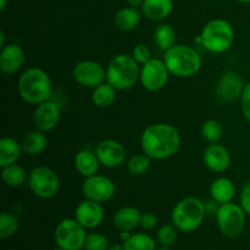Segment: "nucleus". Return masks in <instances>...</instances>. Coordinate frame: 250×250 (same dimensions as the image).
<instances>
[{
  "instance_id": "1",
  "label": "nucleus",
  "mask_w": 250,
  "mask_h": 250,
  "mask_svg": "<svg viewBox=\"0 0 250 250\" xmlns=\"http://www.w3.org/2000/svg\"><path fill=\"white\" fill-rule=\"evenodd\" d=\"M182 138L176 127L170 124H154L146 127L141 136V148L151 160H165L176 155Z\"/></svg>"
},
{
  "instance_id": "2",
  "label": "nucleus",
  "mask_w": 250,
  "mask_h": 250,
  "mask_svg": "<svg viewBox=\"0 0 250 250\" xmlns=\"http://www.w3.org/2000/svg\"><path fill=\"white\" fill-rule=\"evenodd\" d=\"M17 92L28 104L38 105L46 102L53 94V83L48 73L39 67L24 71L17 81Z\"/></svg>"
},
{
  "instance_id": "3",
  "label": "nucleus",
  "mask_w": 250,
  "mask_h": 250,
  "mask_svg": "<svg viewBox=\"0 0 250 250\" xmlns=\"http://www.w3.org/2000/svg\"><path fill=\"white\" fill-rule=\"evenodd\" d=\"M164 62L171 75L180 78L195 76L202 68V56L194 48L185 44H176L164 51Z\"/></svg>"
},
{
  "instance_id": "4",
  "label": "nucleus",
  "mask_w": 250,
  "mask_h": 250,
  "mask_svg": "<svg viewBox=\"0 0 250 250\" xmlns=\"http://www.w3.org/2000/svg\"><path fill=\"white\" fill-rule=\"evenodd\" d=\"M141 77V66L129 54L114 56L106 67V82L116 90H126L136 85Z\"/></svg>"
},
{
  "instance_id": "5",
  "label": "nucleus",
  "mask_w": 250,
  "mask_h": 250,
  "mask_svg": "<svg viewBox=\"0 0 250 250\" xmlns=\"http://www.w3.org/2000/svg\"><path fill=\"white\" fill-rule=\"evenodd\" d=\"M207 216L204 202L195 197L181 199L171 211V221L183 233H190L200 227Z\"/></svg>"
},
{
  "instance_id": "6",
  "label": "nucleus",
  "mask_w": 250,
  "mask_h": 250,
  "mask_svg": "<svg viewBox=\"0 0 250 250\" xmlns=\"http://www.w3.org/2000/svg\"><path fill=\"white\" fill-rule=\"evenodd\" d=\"M234 37V29L229 21L215 19L205 24L198 42L209 53L222 54L233 45Z\"/></svg>"
},
{
  "instance_id": "7",
  "label": "nucleus",
  "mask_w": 250,
  "mask_h": 250,
  "mask_svg": "<svg viewBox=\"0 0 250 250\" xmlns=\"http://www.w3.org/2000/svg\"><path fill=\"white\" fill-rule=\"evenodd\" d=\"M216 221L221 233L226 238L233 239L243 233L247 224V214L241 204L229 202L220 205Z\"/></svg>"
},
{
  "instance_id": "8",
  "label": "nucleus",
  "mask_w": 250,
  "mask_h": 250,
  "mask_svg": "<svg viewBox=\"0 0 250 250\" xmlns=\"http://www.w3.org/2000/svg\"><path fill=\"white\" fill-rule=\"evenodd\" d=\"M87 236V229L76 219H63L54 231L55 244L65 250H83Z\"/></svg>"
},
{
  "instance_id": "9",
  "label": "nucleus",
  "mask_w": 250,
  "mask_h": 250,
  "mask_svg": "<svg viewBox=\"0 0 250 250\" xmlns=\"http://www.w3.org/2000/svg\"><path fill=\"white\" fill-rule=\"evenodd\" d=\"M28 186L36 197L41 199H51L60 189V178L53 168L38 166L29 172Z\"/></svg>"
},
{
  "instance_id": "10",
  "label": "nucleus",
  "mask_w": 250,
  "mask_h": 250,
  "mask_svg": "<svg viewBox=\"0 0 250 250\" xmlns=\"http://www.w3.org/2000/svg\"><path fill=\"white\" fill-rule=\"evenodd\" d=\"M170 75V71L164 60L153 58L141 66L139 82L142 87L148 92H160L167 84Z\"/></svg>"
},
{
  "instance_id": "11",
  "label": "nucleus",
  "mask_w": 250,
  "mask_h": 250,
  "mask_svg": "<svg viewBox=\"0 0 250 250\" xmlns=\"http://www.w3.org/2000/svg\"><path fill=\"white\" fill-rule=\"evenodd\" d=\"M72 77L82 87L94 89L106 82V68L92 60L80 61L73 67Z\"/></svg>"
},
{
  "instance_id": "12",
  "label": "nucleus",
  "mask_w": 250,
  "mask_h": 250,
  "mask_svg": "<svg viewBox=\"0 0 250 250\" xmlns=\"http://www.w3.org/2000/svg\"><path fill=\"white\" fill-rule=\"evenodd\" d=\"M116 187L109 177L103 175H94L85 178L82 185V193L85 199L103 204L114 198Z\"/></svg>"
},
{
  "instance_id": "13",
  "label": "nucleus",
  "mask_w": 250,
  "mask_h": 250,
  "mask_svg": "<svg viewBox=\"0 0 250 250\" xmlns=\"http://www.w3.org/2000/svg\"><path fill=\"white\" fill-rule=\"evenodd\" d=\"M95 154L100 164L105 167L115 168L126 161L127 153L125 146L115 139H104L95 148Z\"/></svg>"
},
{
  "instance_id": "14",
  "label": "nucleus",
  "mask_w": 250,
  "mask_h": 250,
  "mask_svg": "<svg viewBox=\"0 0 250 250\" xmlns=\"http://www.w3.org/2000/svg\"><path fill=\"white\" fill-rule=\"evenodd\" d=\"M246 84L239 76V73L234 71H226L222 73L216 85V95L220 100L226 103L236 102L241 99Z\"/></svg>"
},
{
  "instance_id": "15",
  "label": "nucleus",
  "mask_w": 250,
  "mask_h": 250,
  "mask_svg": "<svg viewBox=\"0 0 250 250\" xmlns=\"http://www.w3.org/2000/svg\"><path fill=\"white\" fill-rule=\"evenodd\" d=\"M61 111L58 103L49 99L36 106L33 112V122L37 129L42 132H49L58 126L60 121Z\"/></svg>"
},
{
  "instance_id": "16",
  "label": "nucleus",
  "mask_w": 250,
  "mask_h": 250,
  "mask_svg": "<svg viewBox=\"0 0 250 250\" xmlns=\"http://www.w3.org/2000/svg\"><path fill=\"white\" fill-rule=\"evenodd\" d=\"M104 209L102 204L85 199L77 205L75 210V219L87 229H94L104 221Z\"/></svg>"
},
{
  "instance_id": "17",
  "label": "nucleus",
  "mask_w": 250,
  "mask_h": 250,
  "mask_svg": "<svg viewBox=\"0 0 250 250\" xmlns=\"http://www.w3.org/2000/svg\"><path fill=\"white\" fill-rule=\"evenodd\" d=\"M203 161L210 171L221 173L229 167L231 155L222 144L210 143L203 153Z\"/></svg>"
},
{
  "instance_id": "18",
  "label": "nucleus",
  "mask_w": 250,
  "mask_h": 250,
  "mask_svg": "<svg viewBox=\"0 0 250 250\" xmlns=\"http://www.w3.org/2000/svg\"><path fill=\"white\" fill-rule=\"evenodd\" d=\"M24 62V51L17 44H7L0 51V70L6 75L16 73Z\"/></svg>"
},
{
  "instance_id": "19",
  "label": "nucleus",
  "mask_w": 250,
  "mask_h": 250,
  "mask_svg": "<svg viewBox=\"0 0 250 250\" xmlns=\"http://www.w3.org/2000/svg\"><path fill=\"white\" fill-rule=\"evenodd\" d=\"M73 165H75L76 171H77L81 176L88 178L97 175L102 164H100L95 151L83 149V150H80L76 154L75 160H73Z\"/></svg>"
},
{
  "instance_id": "20",
  "label": "nucleus",
  "mask_w": 250,
  "mask_h": 250,
  "mask_svg": "<svg viewBox=\"0 0 250 250\" xmlns=\"http://www.w3.org/2000/svg\"><path fill=\"white\" fill-rule=\"evenodd\" d=\"M173 0H144L141 11L150 21H163L171 15Z\"/></svg>"
},
{
  "instance_id": "21",
  "label": "nucleus",
  "mask_w": 250,
  "mask_h": 250,
  "mask_svg": "<svg viewBox=\"0 0 250 250\" xmlns=\"http://www.w3.org/2000/svg\"><path fill=\"white\" fill-rule=\"evenodd\" d=\"M142 212L134 207H124L117 210L114 215V226L121 231H133L137 226L141 225Z\"/></svg>"
},
{
  "instance_id": "22",
  "label": "nucleus",
  "mask_w": 250,
  "mask_h": 250,
  "mask_svg": "<svg viewBox=\"0 0 250 250\" xmlns=\"http://www.w3.org/2000/svg\"><path fill=\"white\" fill-rule=\"evenodd\" d=\"M210 195L211 199L221 204L233 202L236 195V186L233 181L229 177H219L210 186Z\"/></svg>"
},
{
  "instance_id": "23",
  "label": "nucleus",
  "mask_w": 250,
  "mask_h": 250,
  "mask_svg": "<svg viewBox=\"0 0 250 250\" xmlns=\"http://www.w3.org/2000/svg\"><path fill=\"white\" fill-rule=\"evenodd\" d=\"M142 11L132 6L120 9L114 16V26L121 32H131L137 28L142 19Z\"/></svg>"
},
{
  "instance_id": "24",
  "label": "nucleus",
  "mask_w": 250,
  "mask_h": 250,
  "mask_svg": "<svg viewBox=\"0 0 250 250\" xmlns=\"http://www.w3.org/2000/svg\"><path fill=\"white\" fill-rule=\"evenodd\" d=\"M49 139L46 137L45 132H42L39 129L28 132L23 136L21 141L22 151L27 155H39L48 148Z\"/></svg>"
},
{
  "instance_id": "25",
  "label": "nucleus",
  "mask_w": 250,
  "mask_h": 250,
  "mask_svg": "<svg viewBox=\"0 0 250 250\" xmlns=\"http://www.w3.org/2000/svg\"><path fill=\"white\" fill-rule=\"evenodd\" d=\"M21 143L11 137H4L0 141V166L5 167L11 164H16L21 158Z\"/></svg>"
},
{
  "instance_id": "26",
  "label": "nucleus",
  "mask_w": 250,
  "mask_h": 250,
  "mask_svg": "<svg viewBox=\"0 0 250 250\" xmlns=\"http://www.w3.org/2000/svg\"><path fill=\"white\" fill-rule=\"evenodd\" d=\"M28 175L27 171L19 164H11L5 167H1V177L7 187H20L28 182Z\"/></svg>"
},
{
  "instance_id": "27",
  "label": "nucleus",
  "mask_w": 250,
  "mask_h": 250,
  "mask_svg": "<svg viewBox=\"0 0 250 250\" xmlns=\"http://www.w3.org/2000/svg\"><path fill=\"white\" fill-rule=\"evenodd\" d=\"M116 92L117 90L111 84L104 82L93 89L92 100L94 105H97L98 107L105 109V107L111 106L115 103V100H116Z\"/></svg>"
},
{
  "instance_id": "28",
  "label": "nucleus",
  "mask_w": 250,
  "mask_h": 250,
  "mask_svg": "<svg viewBox=\"0 0 250 250\" xmlns=\"http://www.w3.org/2000/svg\"><path fill=\"white\" fill-rule=\"evenodd\" d=\"M176 38H177V33L175 28L168 23L160 24L154 32V42L164 51L176 45Z\"/></svg>"
},
{
  "instance_id": "29",
  "label": "nucleus",
  "mask_w": 250,
  "mask_h": 250,
  "mask_svg": "<svg viewBox=\"0 0 250 250\" xmlns=\"http://www.w3.org/2000/svg\"><path fill=\"white\" fill-rule=\"evenodd\" d=\"M125 250H156V242L146 233H134L124 242Z\"/></svg>"
},
{
  "instance_id": "30",
  "label": "nucleus",
  "mask_w": 250,
  "mask_h": 250,
  "mask_svg": "<svg viewBox=\"0 0 250 250\" xmlns=\"http://www.w3.org/2000/svg\"><path fill=\"white\" fill-rule=\"evenodd\" d=\"M203 138L209 143H219L224 136V126L217 120H207L200 129Z\"/></svg>"
},
{
  "instance_id": "31",
  "label": "nucleus",
  "mask_w": 250,
  "mask_h": 250,
  "mask_svg": "<svg viewBox=\"0 0 250 250\" xmlns=\"http://www.w3.org/2000/svg\"><path fill=\"white\" fill-rule=\"evenodd\" d=\"M151 164V159L146 154H134L127 161V168L129 173L133 176H142L149 170Z\"/></svg>"
},
{
  "instance_id": "32",
  "label": "nucleus",
  "mask_w": 250,
  "mask_h": 250,
  "mask_svg": "<svg viewBox=\"0 0 250 250\" xmlns=\"http://www.w3.org/2000/svg\"><path fill=\"white\" fill-rule=\"evenodd\" d=\"M19 229V220L11 212H2L0 215V238L7 239L14 236Z\"/></svg>"
},
{
  "instance_id": "33",
  "label": "nucleus",
  "mask_w": 250,
  "mask_h": 250,
  "mask_svg": "<svg viewBox=\"0 0 250 250\" xmlns=\"http://www.w3.org/2000/svg\"><path fill=\"white\" fill-rule=\"evenodd\" d=\"M178 237V229L173 224H165L159 227L156 232V239L163 247H171L176 243Z\"/></svg>"
},
{
  "instance_id": "34",
  "label": "nucleus",
  "mask_w": 250,
  "mask_h": 250,
  "mask_svg": "<svg viewBox=\"0 0 250 250\" xmlns=\"http://www.w3.org/2000/svg\"><path fill=\"white\" fill-rule=\"evenodd\" d=\"M109 249V241L106 237L98 232L88 233L85 239L84 250H107Z\"/></svg>"
},
{
  "instance_id": "35",
  "label": "nucleus",
  "mask_w": 250,
  "mask_h": 250,
  "mask_svg": "<svg viewBox=\"0 0 250 250\" xmlns=\"http://www.w3.org/2000/svg\"><path fill=\"white\" fill-rule=\"evenodd\" d=\"M132 56L134 58V60L139 63V65H144L146 62H148L151 58V50L146 45V44H137L136 46L132 50Z\"/></svg>"
},
{
  "instance_id": "36",
  "label": "nucleus",
  "mask_w": 250,
  "mask_h": 250,
  "mask_svg": "<svg viewBox=\"0 0 250 250\" xmlns=\"http://www.w3.org/2000/svg\"><path fill=\"white\" fill-rule=\"evenodd\" d=\"M241 109L243 112V116L250 124V82L246 84L243 94L241 97Z\"/></svg>"
},
{
  "instance_id": "37",
  "label": "nucleus",
  "mask_w": 250,
  "mask_h": 250,
  "mask_svg": "<svg viewBox=\"0 0 250 250\" xmlns=\"http://www.w3.org/2000/svg\"><path fill=\"white\" fill-rule=\"evenodd\" d=\"M156 225H158V217L154 212H144V214H142L141 225H139L142 229L150 231V229H155Z\"/></svg>"
},
{
  "instance_id": "38",
  "label": "nucleus",
  "mask_w": 250,
  "mask_h": 250,
  "mask_svg": "<svg viewBox=\"0 0 250 250\" xmlns=\"http://www.w3.org/2000/svg\"><path fill=\"white\" fill-rule=\"evenodd\" d=\"M239 204L243 208L247 215L250 216V182L246 183L242 188L241 195H239Z\"/></svg>"
},
{
  "instance_id": "39",
  "label": "nucleus",
  "mask_w": 250,
  "mask_h": 250,
  "mask_svg": "<svg viewBox=\"0 0 250 250\" xmlns=\"http://www.w3.org/2000/svg\"><path fill=\"white\" fill-rule=\"evenodd\" d=\"M204 204H205V210H207V215L210 214V215H215V216H216L217 210H219V208H220L219 203L215 202L214 199H211V200H208V202L204 203Z\"/></svg>"
},
{
  "instance_id": "40",
  "label": "nucleus",
  "mask_w": 250,
  "mask_h": 250,
  "mask_svg": "<svg viewBox=\"0 0 250 250\" xmlns=\"http://www.w3.org/2000/svg\"><path fill=\"white\" fill-rule=\"evenodd\" d=\"M127 4H128V6H132V7H141L142 4H143L144 0H126Z\"/></svg>"
},
{
  "instance_id": "41",
  "label": "nucleus",
  "mask_w": 250,
  "mask_h": 250,
  "mask_svg": "<svg viewBox=\"0 0 250 250\" xmlns=\"http://www.w3.org/2000/svg\"><path fill=\"white\" fill-rule=\"evenodd\" d=\"M132 234H131V232L129 231H121L120 232V238H121V241H122V243H124V242H126L127 239H129V237H131Z\"/></svg>"
},
{
  "instance_id": "42",
  "label": "nucleus",
  "mask_w": 250,
  "mask_h": 250,
  "mask_svg": "<svg viewBox=\"0 0 250 250\" xmlns=\"http://www.w3.org/2000/svg\"><path fill=\"white\" fill-rule=\"evenodd\" d=\"M107 250H125V247L124 244H114V246L109 247Z\"/></svg>"
},
{
  "instance_id": "43",
  "label": "nucleus",
  "mask_w": 250,
  "mask_h": 250,
  "mask_svg": "<svg viewBox=\"0 0 250 250\" xmlns=\"http://www.w3.org/2000/svg\"><path fill=\"white\" fill-rule=\"evenodd\" d=\"M5 46V33L4 32H0V48H4Z\"/></svg>"
},
{
  "instance_id": "44",
  "label": "nucleus",
  "mask_w": 250,
  "mask_h": 250,
  "mask_svg": "<svg viewBox=\"0 0 250 250\" xmlns=\"http://www.w3.org/2000/svg\"><path fill=\"white\" fill-rule=\"evenodd\" d=\"M7 0H0V11H4L6 9Z\"/></svg>"
},
{
  "instance_id": "45",
  "label": "nucleus",
  "mask_w": 250,
  "mask_h": 250,
  "mask_svg": "<svg viewBox=\"0 0 250 250\" xmlns=\"http://www.w3.org/2000/svg\"><path fill=\"white\" fill-rule=\"evenodd\" d=\"M237 2H241V4H250V0H234Z\"/></svg>"
},
{
  "instance_id": "46",
  "label": "nucleus",
  "mask_w": 250,
  "mask_h": 250,
  "mask_svg": "<svg viewBox=\"0 0 250 250\" xmlns=\"http://www.w3.org/2000/svg\"><path fill=\"white\" fill-rule=\"evenodd\" d=\"M156 250H172V249H171L170 247H163V246H161L160 248H156Z\"/></svg>"
},
{
  "instance_id": "47",
  "label": "nucleus",
  "mask_w": 250,
  "mask_h": 250,
  "mask_svg": "<svg viewBox=\"0 0 250 250\" xmlns=\"http://www.w3.org/2000/svg\"><path fill=\"white\" fill-rule=\"evenodd\" d=\"M53 250H65V249H62V248H60V247L56 246V248H54Z\"/></svg>"
},
{
  "instance_id": "48",
  "label": "nucleus",
  "mask_w": 250,
  "mask_h": 250,
  "mask_svg": "<svg viewBox=\"0 0 250 250\" xmlns=\"http://www.w3.org/2000/svg\"><path fill=\"white\" fill-rule=\"evenodd\" d=\"M83 250H84V249H83Z\"/></svg>"
}]
</instances>
